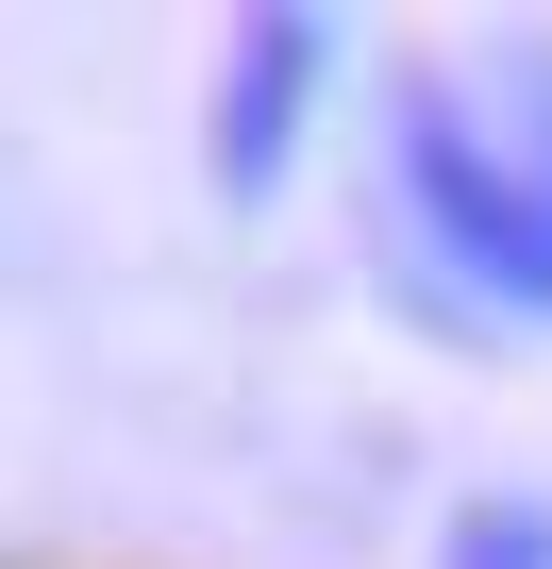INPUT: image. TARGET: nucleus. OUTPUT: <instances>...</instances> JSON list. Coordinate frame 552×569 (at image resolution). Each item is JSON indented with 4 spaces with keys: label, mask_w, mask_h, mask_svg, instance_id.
I'll use <instances>...</instances> for the list:
<instances>
[{
    "label": "nucleus",
    "mask_w": 552,
    "mask_h": 569,
    "mask_svg": "<svg viewBox=\"0 0 552 569\" xmlns=\"http://www.w3.org/2000/svg\"><path fill=\"white\" fill-rule=\"evenodd\" d=\"M519 134H535V184H552V68H519Z\"/></svg>",
    "instance_id": "4"
},
{
    "label": "nucleus",
    "mask_w": 552,
    "mask_h": 569,
    "mask_svg": "<svg viewBox=\"0 0 552 569\" xmlns=\"http://www.w3.org/2000/svg\"><path fill=\"white\" fill-rule=\"evenodd\" d=\"M402 184H419V218L452 234V268H485L502 302H552V184H535L519 151H485L435 84L402 101Z\"/></svg>",
    "instance_id": "1"
},
{
    "label": "nucleus",
    "mask_w": 552,
    "mask_h": 569,
    "mask_svg": "<svg viewBox=\"0 0 552 569\" xmlns=\"http://www.w3.org/2000/svg\"><path fill=\"white\" fill-rule=\"evenodd\" d=\"M302 68H319V18H251V51L218 68V184H268V168H285Z\"/></svg>",
    "instance_id": "2"
},
{
    "label": "nucleus",
    "mask_w": 552,
    "mask_h": 569,
    "mask_svg": "<svg viewBox=\"0 0 552 569\" xmlns=\"http://www.w3.org/2000/svg\"><path fill=\"white\" fill-rule=\"evenodd\" d=\"M435 569H552V502H469Z\"/></svg>",
    "instance_id": "3"
}]
</instances>
